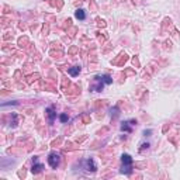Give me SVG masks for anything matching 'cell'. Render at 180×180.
<instances>
[{"instance_id":"cell-4","label":"cell","mask_w":180,"mask_h":180,"mask_svg":"<svg viewBox=\"0 0 180 180\" xmlns=\"http://www.w3.org/2000/svg\"><path fill=\"white\" fill-rule=\"evenodd\" d=\"M45 113H46V116H48V121L52 124V122H54V120L56 118V110H55V107H54V106H49V107H46Z\"/></svg>"},{"instance_id":"cell-7","label":"cell","mask_w":180,"mask_h":180,"mask_svg":"<svg viewBox=\"0 0 180 180\" xmlns=\"http://www.w3.org/2000/svg\"><path fill=\"white\" fill-rule=\"evenodd\" d=\"M134 124H136V121L135 120H131V121H124L121 124V131H124V132H131L132 129H131V125H134Z\"/></svg>"},{"instance_id":"cell-2","label":"cell","mask_w":180,"mask_h":180,"mask_svg":"<svg viewBox=\"0 0 180 180\" xmlns=\"http://www.w3.org/2000/svg\"><path fill=\"white\" fill-rule=\"evenodd\" d=\"M48 163L52 169H56L61 165V155L56 154V152H51L48 155Z\"/></svg>"},{"instance_id":"cell-1","label":"cell","mask_w":180,"mask_h":180,"mask_svg":"<svg viewBox=\"0 0 180 180\" xmlns=\"http://www.w3.org/2000/svg\"><path fill=\"white\" fill-rule=\"evenodd\" d=\"M132 158L129 156L128 154H124L121 156V163H122V167H121V173L124 174H131L132 173Z\"/></svg>"},{"instance_id":"cell-5","label":"cell","mask_w":180,"mask_h":180,"mask_svg":"<svg viewBox=\"0 0 180 180\" xmlns=\"http://www.w3.org/2000/svg\"><path fill=\"white\" fill-rule=\"evenodd\" d=\"M84 170H87V172H96L97 170V166L94 161L93 159H87V161H84Z\"/></svg>"},{"instance_id":"cell-12","label":"cell","mask_w":180,"mask_h":180,"mask_svg":"<svg viewBox=\"0 0 180 180\" xmlns=\"http://www.w3.org/2000/svg\"><path fill=\"white\" fill-rule=\"evenodd\" d=\"M59 120H61V122H66L68 121V120H69V117H68V114H61V116H59Z\"/></svg>"},{"instance_id":"cell-11","label":"cell","mask_w":180,"mask_h":180,"mask_svg":"<svg viewBox=\"0 0 180 180\" xmlns=\"http://www.w3.org/2000/svg\"><path fill=\"white\" fill-rule=\"evenodd\" d=\"M100 77H101V80H103L106 84H111V83H113V79H111V76H110V75H101Z\"/></svg>"},{"instance_id":"cell-10","label":"cell","mask_w":180,"mask_h":180,"mask_svg":"<svg viewBox=\"0 0 180 180\" xmlns=\"http://www.w3.org/2000/svg\"><path fill=\"white\" fill-rule=\"evenodd\" d=\"M17 124H19V121H17V114L13 113V114H11V120H10V125H11L13 128H16Z\"/></svg>"},{"instance_id":"cell-13","label":"cell","mask_w":180,"mask_h":180,"mask_svg":"<svg viewBox=\"0 0 180 180\" xmlns=\"http://www.w3.org/2000/svg\"><path fill=\"white\" fill-rule=\"evenodd\" d=\"M11 104H13V106H17V104H19V101H10V103H3L1 106H3V107H6V106H11Z\"/></svg>"},{"instance_id":"cell-3","label":"cell","mask_w":180,"mask_h":180,"mask_svg":"<svg viewBox=\"0 0 180 180\" xmlns=\"http://www.w3.org/2000/svg\"><path fill=\"white\" fill-rule=\"evenodd\" d=\"M42 170H44V165H42V163H39V162H38V158H37V156H34V158H32L31 172L34 174H38V173H41Z\"/></svg>"},{"instance_id":"cell-8","label":"cell","mask_w":180,"mask_h":180,"mask_svg":"<svg viewBox=\"0 0 180 180\" xmlns=\"http://www.w3.org/2000/svg\"><path fill=\"white\" fill-rule=\"evenodd\" d=\"M75 17L77 20H86V11H84L83 9H77L76 11H75Z\"/></svg>"},{"instance_id":"cell-14","label":"cell","mask_w":180,"mask_h":180,"mask_svg":"<svg viewBox=\"0 0 180 180\" xmlns=\"http://www.w3.org/2000/svg\"><path fill=\"white\" fill-rule=\"evenodd\" d=\"M151 132H152L151 129H148V131H144V135H145V136H149V135H151Z\"/></svg>"},{"instance_id":"cell-6","label":"cell","mask_w":180,"mask_h":180,"mask_svg":"<svg viewBox=\"0 0 180 180\" xmlns=\"http://www.w3.org/2000/svg\"><path fill=\"white\" fill-rule=\"evenodd\" d=\"M94 82H96V86H93L91 89L94 90V91H103V89H104V82L101 80V77L100 76H96L94 77Z\"/></svg>"},{"instance_id":"cell-9","label":"cell","mask_w":180,"mask_h":180,"mask_svg":"<svg viewBox=\"0 0 180 180\" xmlns=\"http://www.w3.org/2000/svg\"><path fill=\"white\" fill-rule=\"evenodd\" d=\"M68 73H69L72 77H76L77 75L80 73V66H73V68H69Z\"/></svg>"}]
</instances>
